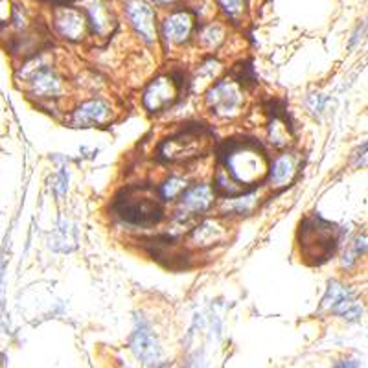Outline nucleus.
<instances>
[{"instance_id": "nucleus-2", "label": "nucleus", "mask_w": 368, "mask_h": 368, "mask_svg": "<svg viewBox=\"0 0 368 368\" xmlns=\"http://www.w3.org/2000/svg\"><path fill=\"white\" fill-rule=\"evenodd\" d=\"M214 148V133L201 123L186 126L160 142L157 153L168 164H190L206 157Z\"/></svg>"}, {"instance_id": "nucleus-9", "label": "nucleus", "mask_w": 368, "mask_h": 368, "mask_svg": "<svg viewBox=\"0 0 368 368\" xmlns=\"http://www.w3.org/2000/svg\"><path fill=\"white\" fill-rule=\"evenodd\" d=\"M215 203V192L210 184H195L192 188H186L179 198L177 208V221L192 220L195 215H203L208 212Z\"/></svg>"}, {"instance_id": "nucleus-12", "label": "nucleus", "mask_w": 368, "mask_h": 368, "mask_svg": "<svg viewBox=\"0 0 368 368\" xmlns=\"http://www.w3.org/2000/svg\"><path fill=\"white\" fill-rule=\"evenodd\" d=\"M126 11L131 21L133 28L145 43H155L158 37L157 22H155V11L145 0H129L126 4Z\"/></svg>"}, {"instance_id": "nucleus-14", "label": "nucleus", "mask_w": 368, "mask_h": 368, "mask_svg": "<svg viewBox=\"0 0 368 368\" xmlns=\"http://www.w3.org/2000/svg\"><path fill=\"white\" fill-rule=\"evenodd\" d=\"M131 350L145 364H158L163 361V352H160L157 339H155V335L144 320L136 322V328L131 337Z\"/></svg>"}, {"instance_id": "nucleus-4", "label": "nucleus", "mask_w": 368, "mask_h": 368, "mask_svg": "<svg viewBox=\"0 0 368 368\" xmlns=\"http://www.w3.org/2000/svg\"><path fill=\"white\" fill-rule=\"evenodd\" d=\"M298 245H300V255L307 263L320 265L333 255L337 247L335 227L328 221L320 220L319 215H312L300 225Z\"/></svg>"}, {"instance_id": "nucleus-23", "label": "nucleus", "mask_w": 368, "mask_h": 368, "mask_svg": "<svg viewBox=\"0 0 368 368\" xmlns=\"http://www.w3.org/2000/svg\"><path fill=\"white\" fill-rule=\"evenodd\" d=\"M223 39L225 30L221 24H208V26H205L199 31V43L206 50H215L223 43Z\"/></svg>"}, {"instance_id": "nucleus-3", "label": "nucleus", "mask_w": 368, "mask_h": 368, "mask_svg": "<svg viewBox=\"0 0 368 368\" xmlns=\"http://www.w3.org/2000/svg\"><path fill=\"white\" fill-rule=\"evenodd\" d=\"M163 199L148 186H133L116 199L114 212L129 225L149 227L163 220Z\"/></svg>"}, {"instance_id": "nucleus-1", "label": "nucleus", "mask_w": 368, "mask_h": 368, "mask_svg": "<svg viewBox=\"0 0 368 368\" xmlns=\"http://www.w3.org/2000/svg\"><path fill=\"white\" fill-rule=\"evenodd\" d=\"M269 157L258 142L230 140L221 149V166L247 190H255L269 175Z\"/></svg>"}, {"instance_id": "nucleus-13", "label": "nucleus", "mask_w": 368, "mask_h": 368, "mask_svg": "<svg viewBox=\"0 0 368 368\" xmlns=\"http://www.w3.org/2000/svg\"><path fill=\"white\" fill-rule=\"evenodd\" d=\"M113 116V109L106 100H91L85 101L74 113L71 114L72 128H94V126H103Z\"/></svg>"}, {"instance_id": "nucleus-8", "label": "nucleus", "mask_w": 368, "mask_h": 368, "mask_svg": "<svg viewBox=\"0 0 368 368\" xmlns=\"http://www.w3.org/2000/svg\"><path fill=\"white\" fill-rule=\"evenodd\" d=\"M322 307L347 320H359L363 315V306L352 293L350 287L337 280L328 284V290L322 298Z\"/></svg>"}, {"instance_id": "nucleus-6", "label": "nucleus", "mask_w": 368, "mask_h": 368, "mask_svg": "<svg viewBox=\"0 0 368 368\" xmlns=\"http://www.w3.org/2000/svg\"><path fill=\"white\" fill-rule=\"evenodd\" d=\"M22 81H26L28 92L39 100L59 98L65 91V81L52 66L43 61L37 65H26L22 68Z\"/></svg>"}, {"instance_id": "nucleus-17", "label": "nucleus", "mask_w": 368, "mask_h": 368, "mask_svg": "<svg viewBox=\"0 0 368 368\" xmlns=\"http://www.w3.org/2000/svg\"><path fill=\"white\" fill-rule=\"evenodd\" d=\"M88 19V26H92L94 34L98 36H107L111 30H113V15L107 11V8L101 2L94 0L87 6V11H85Z\"/></svg>"}, {"instance_id": "nucleus-20", "label": "nucleus", "mask_w": 368, "mask_h": 368, "mask_svg": "<svg viewBox=\"0 0 368 368\" xmlns=\"http://www.w3.org/2000/svg\"><path fill=\"white\" fill-rule=\"evenodd\" d=\"M214 192L223 195L225 199L227 198H236V195H241V193L249 192V190L243 186V184L237 183L223 166L218 168L214 175Z\"/></svg>"}, {"instance_id": "nucleus-15", "label": "nucleus", "mask_w": 368, "mask_h": 368, "mask_svg": "<svg viewBox=\"0 0 368 368\" xmlns=\"http://www.w3.org/2000/svg\"><path fill=\"white\" fill-rule=\"evenodd\" d=\"M195 28V15L192 11H175L163 22V37L170 44L188 43Z\"/></svg>"}, {"instance_id": "nucleus-5", "label": "nucleus", "mask_w": 368, "mask_h": 368, "mask_svg": "<svg viewBox=\"0 0 368 368\" xmlns=\"http://www.w3.org/2000/svg\"><path fill=\"white\" fill-rule=\"evenodd\" d=\"M245 103V92L236 79H223L212 85L206 92V106L221 118H232L241 113Z\"/></svg>"}, {"instance_id": "nucleus-11", "label": "nucleus", "mask_w": 368, "mask_h": 368, "mask_svg": "<svg viewBox=\"0 0 368 368\" xmlns=\"http://www.w3.org/2000/svg\"><path fill=\"white\" fill-rule=\"evenodd\" d=\"M230 240V225L221 218H212L192 228L190 243L195 249H212L215 245H223Z\"/></svg>"}, {"instance_id": "nucleus-27", "label": "nucleus", "mask_w": 368, "mask_h": 368, "mask_svg": "<svg viewBox=\"0 0 368 368\" xmlns=\"http://www.w3.org/2000/svg\"><path fill=\"white\" fill-rule=\"evenodd\" d=\"M14 4L11 0H0V26H6L14 21Z\"/></svg>"}, {"instance_id": "nucleus-29", "label": "nucleus", "mask_w": 368, "mask_h": 368, "mask_svg": "<svg viewBox=\"0 0 368 368\" xmlns=\"http://www.w3.org/2000/svg\"><path fill=\"white\" fill-rule=\"evenodd\" d=\"M48 2H59V4H63V2H72V0H48Z\"/></svg>"}, {"instance_id": "nucleus-26", "label": "nucleus", "mask_w": 368, "mask_h": 368, "mask_svg": "<svg viewBox=\"0 0 368 368\" xmlns=\"http://www.w3.org/2000/svg\"><path fill=\"white\" fill-rule=\"evenodd\" d=\"M66 190H68V171H66V168H61V171H59V175L56 177V184H53V192H56V195L59 199L65 198Z\"/></svg>"}, {"instance_id": "nucleus-24", "label": "nucleus", "mask_w": 368, "mask_h": 368, "mask_svg": "<svg viewBox=\"0 0 368 368\" xmlns=\"http://www.w3.org/2000/svg\"><path fill=\"white\" fill-rule=\"evenodd\" d=\"M220 6L223 9V14L227 17L234 19V21L241 17L243 11H245V0H220Z\"/></svg>"}, {"instance_id": "nucleus-22", "label": "nucleus", "mask_w": 368, "mask_h": 368, "mask_svg": "<svg viewBox=\"0 0 368 368\" xmlns=\"http://www.w3.org/2000/svg\"><path fill=\"white\" fill-rule=\"evenodd\" d=\"M190 184L188 180L184 179V177H168L163 184H160V188H158V195L163 201H175L183 195V192L188 188Z\"/></svg>"}, {"instance_id": "nucleus-28", "label": "nucleus", "mask_w": 368, "mask_h": 368, "mask_svg": "<svg viewBox=\"0 0 368 368\" xmlns=\"http://www.w3.org/2000/svg\"><path fill=\"white\" fill-rule=\"evenodd\" d=\"M155 4H173L177 0H153Z\"/></svg>"}, {"instance_id": "nucleus-7", "label": "nucleus", "mask_w": 368, "mask_h": 368, "mask_svg": "<svg viewBox=\"0 0 368 368\" xmlns=\"http://www.w3.org/2000/svg\"><path fill=\"white\" fill-rule=\"evenodd\" d=\"M180 87H183V83H180L177 76H158L145 87L144 96H142L144 107L149 113H163V111L170 109L179 100Z\"/></svg>"}, {"instance_id": "nucleus-16", "label": "nucleus", "mask_w": 368, "mask_h": 368, "mask_svg": "<svg viewBox=\"0 0 368 368\" xmlns=\"http://www.w3.org/2000/svg\"><path fill=\"white\" fill-rule=\"evenodd\" d=\"M300 158L297 153H284L269 164V183L272 188H285L297 177Z\"/></svg>"}, {"instance_id": "nucleus-18", "label": "nucleus", "mask_w": 368, "mask_h": 368, "mask_svg": "<svg viewBox=\"0 0 368 368\" xmlns=\"http://www.w3.org/2000/svg\"><path fill=\"white\" fill-rule=\"evenodd\" d=\"M76 245H78V230L66 220H61L50 236V247L53 250H59V252H68Z\"/></svg>"}, {"instance_id": "nucleus-21", "label": "nucleus", "mask_w": 368, "mask_h": 368, "mask_svg": "<svg viewBox=\"0 0 368 368\" xmlns=\"http://www.w3.org/2000/svg\"><path fill=\"white\" fill-rule=\"evenodd\" d=\"M291 128L290 123L285 122V118H280V116H275L269 126V140L275 148L282 149L291 142Z\"/></svg>"}, {"instance_id": "nucleus-19", "label": "nucleus", "mask_w": 368, "mask_h": 368, "mask_svg": "<svg viewBox=\"0 0 368 368\" xmlns=\"http://www.w3.org/2000/svg\"><path fill=\"white\" fill-rule=\"evenodd\" d=\"M258 206V193L255 190H249V192L236 195V198H227L223 201L221 210L225 214H236V215H249L250 212H255V208Z\"/></svg>"}, {"instance_id": "nucleus-25", "label": "nucleus", "mask_w": 368, "mask_h": 368, "mask_svg": "<svg viewBox=\"0 0 368 368\" xmlns=\"http://www.w3.org/2000/svg\"><path fill=\"white\" fill-rule=\"evenodd\" d=\"M220 71H221V66L218 61L205 63L203 66H199V72H198V78H195V81H198L199 85L208 83V81H212V79L218 76V72Z\"/></svg>"}, {"instance_id": "nucleus-10", "label": "nucleus", "mask_w": 368, "mask_h": 368, "mask_svg": "<svg viewBox=\"0 0 368 368\" xmlns=\"http://www.w3.org/2000/svg\"><path fill=\"white\" fill-rule=\"evenodd\" d=\"M53 28L63 39L79 43L88 34V19L81 9L61 6L53 11Z\"/></svg>"}]
</instances>
